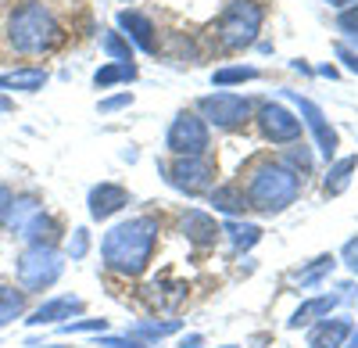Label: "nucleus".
<instances>
[{
  "label": "nucleus",
  "mask_w": 358,
  "mask_h": 348,
  "mask_svg": "<svg viewBox=\"0 0 358 348\" xmlns=\"http://www.w3.org/2000/svg\"><path fill=\"white\" fill-rule=\"evenodd\" d=\"M118 79H136V65H133V62H118V65L97 69V76H94L97 86H111V83H118Z\"/></svg>",
  "instance_id": "aec40b11"
},
{
  "label": "nucleus",
  "mask_w": 358,
  "mask_h": 348,
  "mask_svg": "<svg viewBox=\"0 0 358 348\" xmlns=\"http://www.w3.org/2000/svg\"><path fill=\"white\" fill-rule=\"evenodd\" d=\"M337 54H341V62H344V65H348V69H351V72H358V54H351V50H348V47H341V50H337Z\"/></svg>",
  "instance_id": "c85d7f7f"
},
{
  "label": "nucleus",
  "mask_w": 358,
  "mask_h": 348,
  "mask_svg": "<svg viewBox=\"0 0 358 348\" xmlns=\"http://www.w3.org/2000/svg\"><path fill=\"white\" fill-rule=\"evenodd\" d=\"M169 148L179 158H201L208 151V126L197 115H179L169 130Z\"/></svg>",
  "instance_id": "39448f33"
},
{
  "label": "nucleus",
  "mask_w": 358,
  "mask_h": 348,
  "mask_svg": "<svg viewBox=\"0 0 358 348\" xmlns=\"http://www.w3.org/2000/svg\"><path fill=\"white\" fill-rule=\"evenodd\" d=\"M330 309H334V298H319V302H308L305 309H297L294 323H308L312 316H319V312H330Z\"/></svg>",
  "instance_id": "4be33fe9"
},
{
  "label": "nucleus",
  "mask_w": 358,
  "mask_h": 348,
  "mask_svg": "<svg viewBox=\"0 0 358 348\" xmlns=\"http://www.w3.org/2000/svg\"><path fill=\"white\" fill-rule=\"evenodd\" d=\"M326 4H334V8H355L358 0H326Z\"/></svg>",
  "instance_id": "c756f323"
},
{
  "label": "nucleus",
  "mask_w": 358,
  "mask_h": 348,
  "mask_svg": "<svg viewBox=\"0 0 358 348\" xmlns=\"http://www.w3.org/2000/svg\"><path fill=\"white\" fill-rule=\"evenodd\" d=\"M8 36H11V47L22 50V54H47L54 47H62V40H65L62 25H57L54 15L43 4H36V0H25L22 8L11 11Z\"/></svg>",
  "instance_id": "f257e3e1"
},
{
  "label": "nucleus",
  "mask_w": 358,
  "mask_h": 348,
  "mask_svg": "<svg viewBox=\"0 0 358 348\" xmlns=\"http://www.w3.org/2000/svg\"><path fill=\"white\" fill-rule=\"evenodd\" d=\"M118 22H122V29H129V36H133V40H136L143 50H158L151 18H143L140 11H122V15H118Z\"/></svg>",
  "instance_id": "ddd939ff"
},
{
  "label": "nucleus",
  "mask_w": 358,
  "mask_h": 348,
  "mask_svg": "<svg viewBox=\"0 0 358 348\" xmlns=\"http://www.w3.org/2000/svg\"><path fill=\"white\" fill-rule=\"evenodd\" d=\"M11 205H15V197H11V190L0 183V223L8 219V212H11Z\"/></svg>",
  "instance_id": "a878e982"
},
{
  "label": "nucleus",
  "mask_w": 358,
  "mask_h": 348,
  "mask_svg": "<svg viewBox=\"0 0 358 348\" xmlns=\"http://www.w3.org/2000/svg\"><path fill=\"white\" fill-rule=\"evenodd\" d=\"M297 101V108H301V115H308V126L315 130V140H319V151L330 158L334 151H337V133L330 130V123H326V115L312 104V101H301V97H294Z\"/></svg>",
  "instance_id": "9d476101"
},
{
  "label": "nucleus",
  "mask_w": 358,
  "mask_h": 348,
  "mask_svg": "<svg viewBox=\"0 0 358 348\" xmlns=\"http://www.w3.org/2000/svg\"><path fill=\"white\" fill-rule=\"evenodd\" d=\"M169 183L187 190V194H201L212 187V165L204 158H179L172 169H169Z\"/></svg>",
  "instance_id": "6e6552de"
},
{
  "label": "nucleus",
  "mask_w": 358,
  "mask_h": 348,
  "mask_svg": "<svg viewBox=\"0 0 358 348\" xmlns=\"http://www.w3.org/2000/svg\"><path fill=\"white\" fill-rule=\"evenodd\" d=\"M248 197L255 201L258 209H265V212L287 209L290 201L297 197V172H290V169H283V165H273V162L258 165Z\"/></svg>",
  "instance_id": "7ed1b4c3"
},
{
  "label": "nucleus",
  "mask_w": 358,
  "mask_h": 348,
  "mask_svg": "<svg viewBox=\"0 0 358 348\" xmlns=\"http://www.w3.org/2000/svg\"><path fill=\"white\" fill-rule=\"evenodd\" d=\"M57 273H62V263H57L54 251L43 248V244L29 248L22 255V263H18V277H22L25 287H47V284L57 280Z\"/></svg>",
  "instance_id": "423d86ee"
},
{
  "label": "nucleus",
  "mask_w": 358,
  "mask_h": 348,
  "mask_svg": "<svg viewBox=\"0 0 358 348\" xmlns=\"http://www.w3.org/2000/svg\"><path fill=\"white\" fill-rule=\"evenodd\" d=\"M47 86V72L43 69H15L0 76V90H22V94H33Z\"/></svg>",
  "instance_id": "f8f14e48"
},
{
  "label": "nucleus",
  "mask_w": 358,
  "mask_h": 348,
  "mask_svg": "<svg viewBox=\"0 0 358 348\" xmlns=\"http://www.w3.org/2000/svg\"><path fill=\"white\" fill-rule=\"evenodd\" d=\"M104 50H108L111 57H118V62H133V50H129V43L118 40V33H108V36H104Z\"/></svg>",
  "instance_id": "5701e85b"
},
{
  "label": "nucleus",
  "mask_w": 358,
  "mask_h": 348,
  "mask_svg": "<svg viewBox=\"0 0 358 348\" xmlns=\"http://www.w3.org/2000/svg\"><path fill=\"white\" fill-rule=\"evenodd\" d=\"M212 201H215V209H222V212H244L248 209V197L241 194V187H219L212 194Z\"/></svg>",
  "instance_id": "6ab92c4d"
},
{
  "label": "nucleus",
  "mask_w": 358,
  "mask_h": 348,
  "mask_svg": "<svg viewBox=\"0 0 358 348\" xmlns=\"http://www.w3.org/2000/svg\"><path fill=\"white\" fill-rule=\"evenodd\" d=\"M236 244H255L258 241V226H233Z\"/></svg>",
  "instance_id": "393cba45"
},
{
  "label": "nucleus",
  "mask_w": 358,
  "mask_h": 348,
  "mask_svg": "<svg viewBox=\"0 0 358 348\" xmlns=\"http://www.w3.org/2000/svg\"><path fill=\"white\" fill-rule=\"evenodd\" d=\"M133 97L129 94H118V97H108V101H101V111H115V108H126Z\"/></svg>",
  "instance_id": "bb28decb"
},
{
  "label": "nucleus",
  "mask_w": 358,
  "mask_h": 348,
  "mask_svg": "<svg viewBox=\"0 0 358 348\" xmlns=\"http://www.w3.org/2000/svg\"><path fill=\"white\" fill-rule=\"evenodd\" d=\"M155 234H158V223L147 219V216L115 226L108 234V241H104V258L115 270L136 273V270H143L147 255H151V248H155Z\"/></svg>",
  "instance_id": "f03ea898"
},
{
  "label": "nucleus",
  "mask_w": 358,
  "mask_h": 348,
  "mask_svg": "<svg viewBox=\"0 0 358 348\" xmlns=\"http://www.w3.org/2000/svg\"><path fill=\"white\" fill-rule=\"evenodd\" d=\"M337 25H341V33H348L351 40H358V4H355L351 11H344Z\"/></svg>",
  "instance_id": "b1692460"
},
{
  "label": "nucleus",
  "mask_w": 358,
  "mask_h": 348,
  "mask_svg": "<svg viewBox=\"0 0 358 348\" xmlns=\"http://www.w3.org/2000/svg\"><path fill=\"white\" fill-rule=\"evenodd\" d=\"M344 334H348V323L344 320H334V323H326V327H319L312 334V348H337L344 341Z\"/></svg>",
  "instance_id": "a211bd4d"
},
{
  "label": "nucleus",
  "mask_w": 358,
  "mask_h": 348,
  "mask_svg": "<svg viewBox=\"0 0 358 348\" xmlns=\"http://www.w3.org/2000/svg\"><path fill=\"white\" fill-rule=\"evenodd\" d=\"M76 309H79V298H57V302H47L43 309H36L29 323H50V320H62V316H69V312H76Z\"/></svg>",
  "instance_id": "dca6fc26"
},
{
  "label": "nucleus",
  "mask_w": 358,
  "mask_h": 348,
  "mask_svg": "<svg viewBox=\"0 0 358 348\" xmlns=\"http://www.w3.org/2000/svg\"><path fill=\"white\" fill-rule=\"evenodd\" d=\"M22 309H25V291L0 284V327H8L11 320H18Z\"/></svg>",
  "instance_id": "4468645a"
},
{
  "label": "nucleus",
  "mask_w": 358,
  "mask_h": 348,
  "mask_svg": "<svg viewBox=\"0 0 358 348\" xmlns=\"http://www.w3.org/2000/svg\"><path fill=\"white\" fill-rule=\"evenodd\" d=\"M255 76H258V69H219V72L212 76V83L229 86V83H244V79H255Z\"/></svg>",
  "instance_id": "412c9836"
},
{
  "label": "nucleus",
  "mask_w": 358,
  "mask_h": 348,
  "mask_svg": "<svg viewBox=\"0 0 358 348\" xmlns=\"http://www.w3.org/2000/svg\"><path fill=\"white\" fill-rule=\"evenodd\" d=\"M201 115L215 126H241L251 115V101L236 94H212V97H201Z\"/></svg>",
  "instance_id": "0eeeda50"
},
{
  "label": "nucleus",
  "mask_w": 358,
  "mask_h": 348,
  "mask_svg": "<svg viewBox=\"0 0 358 348\" xmlns=\"http://www.w3.org/2000/svg\"><path fill=\"white\" fill-rule=\"evenodd\" d=\"M126 190L122 187H115V183H101V187H94V194H90V216L94 219H108L111 212H118L126 205Z\"/></svg>",
  "instance_id": "9b49d317"
},
{
  "label": "nucleus",
  "mask_w": 358,
  "mask_h": 348,
  "mask_svg": "<svg viewBox=\"0 0 358 348\" xmlns=\"http://www.w3.org/2000/svg\"><path fill=\"white\" fill-rule=\"evenodd\" d=\"M358 169V158L355 155H348V158H341L334 169H330V180H326V194H341L348 183H351V172Z\"/></svg>",
  "instance_id": "f3484780"
},
{
  "label": "nucleus",
  "mask_w": 358,
  "mask_h": 348,
  "mask_svg": "<svg viewBox=\"0 0 358 348\" xmlns=\"http://www.w3.org/2000/svg\"><path fill=\"white\" fill-rule=\"evenodd\" d=\"M183 226H187V234L197 241V244H208V241H215V234H219V226L208 219L204 212H187V219H183Z\"/></svg>",
  "instance_id": "2eb2a0df"
},
{
  "label": "nucleus",
  "mask_w": 358,
  "mask_h": 348,
  "mask_svg": "<svg viewBox=\"0 0 358 348\" xmlns=\"http://www.w3.org/2000/svg\"><path fill=\"white\" fill-rule=\"evenodd\" d=\"M262 22H265V8L262 4H255V0H233V4L222 11V18H219V40H222V47H229V50L248 47L258 36Z\"/></svg>",
  "instance_id": "20e7f679"
},
{
  "label": "nucleus",
  "mask_w": 358,
  "mask_h": 348,
  "mask_svg": "<svg viewBox=\"0 0 358 348\" xmlns=\"http://www.w3.org/2000/svg\"><path fill=\"white\" fill-rule=\"evenodd\" d=\"M262 130L273 144H294L301 137V119H294L283 104H265L262 108Z\"/></svg>",
  "instance_id": "1a4fd4ad"
},
{
  "label": "nucleus",
  "mask_w": 358,
  "mask_h": 348,
  "mask_svg": "<svg viewBox=\"0 0 358 348\" xmlns=\"http://www.w3.org/2000/svg\"><path fill=\"white\" fill-rule=\"evenodd\" d=\"M344 258H348V266L358 273V241H351V244L344 248Z\"/></svg>",
  "instance_id": "cd10ccee"
}]
</instances>
